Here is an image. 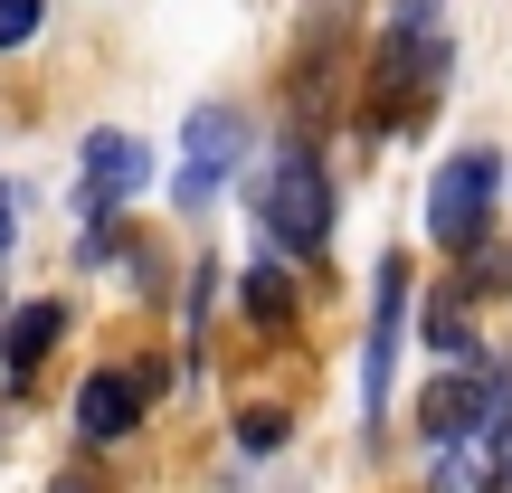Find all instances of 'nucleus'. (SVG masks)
Masks as SVG:
<instances>
[{"label":"nucleus","instance_id":"6","mask_svg":"<svg viewBox=\"0 0 512 493\" xmlns=\"http://www.w3.org/2000/svg\"><path fill=\"white\" fill-rule=\"evenodd\" d=\"M399 323H408V256H389V266H380V294H370V351H361V427H370V437H380V418H389Z\"/></svg>","mask_w":512,"mask_h":493},{"label":"nucleus","instance_id":"9","mask_svg":"<svg viewBox=\"0 0 512 493\" xmlns=\"http://www.w3.org/2000/svg\"><path fill=\"white\" fill-rule=\"evenodd\" d=\"M57 332H67V304H57V294H38V304H19L10 323H0V370H10V389H29V370L48 361Z\"/></svg>","mask_w":512,"mask_h":493},{"label":"nucleus","instance_id":"3","mask_svg":"<svg viewBox=\"0 0 512 493\" xmlns=\"http://www.w3.org/2000/svg\"><path fill=\"white\" fill-rule=\"evenodd\" d=\"M446 67H456V48H446L427 19H399V29L380 38V57H370V105H361V124H399V114H418L427 95L446 86Z\"/></svg>","mask_w":512,"mask_h":493},{"label":"nucleus","instance_id":"7","mask_svg":"<svg viewBox=\"0 0 512 493\" xmlns=\"http://www.w3.org/2000/svg\"><path fill=\"white\" fill-rule=\"evenodd\" d=\"M238 152H247V114L238 105H200V114H190V162H181V181H171V200L209 209V190L238 171Z\"/></svg>","mask_w":512,"mask_h":493},{"label":"nucleus","instance_id":"1","mask_svg":"<svg viewBox=\"0 0 512 493\" xmlns=\"http://www.w3.org/2000/svg\"><path fill=\"white\" fill-rule=\"evenodd\" d=\"M512 418V361H465V370H437L427 380V399H418V427H427V446H475V437H494V427Z\"/></svg>","mask_w":512,"mask_h":493},{"label":"nucleus","instance_id":"10","mask_svg":"<svg viewBox=\"0 0 512 493\" xmlns=\"http://www.w3.org/2000/svg\"><path fill=\"white\" fill-rule=\"evenodd\" d=\"M512 484V418L475 446H446L437 456V493H503Z\"/></svg>","mask_w":512,"mask_h":493},{"label":"nucleus","instance_id":"4","mask_svg":"<svg viewBox=\"0 0 512 493\" xmlns=\"http://www.w3.org/2000/svg\"><path fill=\"white\" fill-rule=\"evenodd\" d=\"M494 190H503V152H456V162L427 181V238L437 247H484V228H494Z\"/></svg>","mask_w":512,"mask_h":493},{"label":"nucleus","instance_id":"12","mask_svg":"<svg viewBox=\"0 0 512 493\" xmlns=\"http://www.w3.org/2000/svg\"><path fill=\"white\" fill-rule=\"evenodd\" d=\"M238 446H247V456H275V446H285V408H247V418H238Z\"/></svg>","mask_w":512,"mask_h":493},{"label":"nucleus","instance_id":"5","mask_svg":"<svg viewBox=\"0 0 512 493\" xmlns=\"http://www.w3.org/2000/svg\"><path fill=\"white\" fill-rule=\"evenodd\" d=\"M162 399V361H105L86 389H76V437L114 446L124 427H143V408Z\"/></svg>","mask_w":512,"mask_h":493},{"label":"nucleus","instance_id":"8","mask_svg":"<svg viewBox=\"0 0 512 493\" xmlns=\"http://www.w3.org/2000/svg\"><path fill=\"white\" fill-rule=\"evenodd\" d=\"M143 181H152V152L133 143V133H86V181H76V209H86L95 228H105L124 200H143Z\"/></svg>","mask_w":512,"mask_h":493},{"label":"nucleus","instance_id":"11","mask_svg":"<svg viewBox=\"0 0 512 493\" xmlns=\"http://www.w3.org/2000/svg\"><path fill=\"white\" fill-rule=\"evenodd\" d=\"M247 323H266V332L294 323V275H285V266H256V275H247Z\"/></svg>","mask_w":512,"mask_h":493},{"label":"nucleus","instance_id":"2","mask_svg":"<svg viewBox=\"0 0 512 493\" xmlns=\"http://www.w3.org/2000/svg\"><path fill=\"white\" fill-rule=\"evenodd\" d=\"M256 219H266V238L294 247V256H313L332 238V181H323V162H313L304 143H285L266 171H256Z\"/></svg>","mask_w":512,"mask_h":493},{"label":"nucleus","instance_id":"15","mask_svg":"<svg viewBox=\"0 0 512 493\" xmlns=\"http://www.w3.org/2000/svg\"><path fill=\"white\" fill-rule=\"evenodd\" d=\"M0 247H10V181H0Z\"/></svg>","mask_w":512,"mask_h":493},{"label":"nucleus","instance_id":"14","mask_svg":"<svg viewBox=\"0 0 512 493\" xmlns=\"http://www.w3.org/2000/svg\"><path fill=\"white\" fill-rule=\"evenodd\" d=\"M48 493H95V475H57V484H48Z\"/></svg>","mask_w":512,"mask_h":493},{"label":"nucleus","instance_id":"13","mask_svg":"<svg viewBox=\"0 0 512 493\" xmlns=\"http://www.w3.org/2000/svg\"><path fill=\"white\" fill-rule=\"evenodd\" d=\"M38 38V0H0V48H29Z\"/></svg>","mask_w":512,"mask_h":493}]
</instances>
